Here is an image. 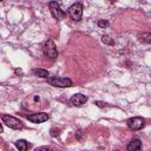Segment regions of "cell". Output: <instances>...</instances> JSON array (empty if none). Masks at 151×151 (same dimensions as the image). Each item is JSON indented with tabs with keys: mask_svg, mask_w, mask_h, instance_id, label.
<instances>
[{
	"mask_svg": "<svg viewBox=\"0 0 151 151\" xmlns=\"http://www.w3.org/2000/svg\"><path fill=\"white\" fill-rule=\"evenodd\" d=\"M50 147L48 146H41V147H38V150H48Z\"/></svg>",
	"mask_w": 151,
	"mask_h": 151,
	"instance_id": "ac0fdd59",
	"label": "cell"
},
{
	"mask_svg": "<svg viewBox=\"0 0 151 151\" xmlns=\"http://www.w3.org/2000/svg\"><path fill=\"white\" fill-rule=\"evenodd\" d=\"M81 136H83V132H81L80 130L76 132V138H77L78 140H81Z\"/></svg>",
	"mask_w": 151,
	"mask_h": 151,
	"instance_id": "9a60e30c",
	"label": "cell"
},
{
	"mask_svg": "<svg viewBox=\"0 0 151 151\" xmlns=\"http://www.w3.org/2000/svg\"><path fill=\"white\" fill-rule=\"evenodd\" d=\"M42 52L50 59H55L58 57V51H57L55 44L52 39H48L42 44Z\"/></svg>",
	"mask_w": 151,
	"mask_h": 151,
	"instance_id": "7a4b0ae2",
	"label": "cell"
},
{
	"mask_svg": "<svg viewBox=\"0 0 151 151\" xmlns=\"http://www.w3.org/2000/svg\"><path fill=\"white\" fill-rule=\"evenodd\" d=\"M33 73L35 76H38L40 78H45V79L50 77V72L47 70H44V68H35V70H33Z\"/></svg>",
	"mask_w": 151,
	"mask_h": 151,
	"instance_id": "8fae6325",
	"label": "cell"
},
{
	"mask_svg": "<svg viewBox=\"0 0 151 151\" xmlns=\"http://www.w3.org/2000/svg\"><path fill=\"white\" fill-rule=\"evenodd\" d=\"M14 73H15L17 76H21V74H22V70H21V68H15V70H14Z\"/></svg>",
	"mask_w": 151,
	"mask_h": 151,
	"instance_id": "2e32d148",
	"label": "cell"
},
{
	"mask_svg": "<svg viewBox=\"0 0 151 151\" xmlns=\"http://www.w3.org/2000/svg\"><path fill=\"white\" fill-rule=\"evenodd\" d=\"M126 124H127V126H129L130 130L137 131V130H140L142 127H144L145 119L142 118V117H132V118H129L126 120Z\"/></svg>",
	"mask_w": 151,
	"mask_h": 151,
	"instance_id": "8992f818",
	"label": "cell"
},
{
	"mask_svg": "<svg viewBox=\"0 0 151 151\" xmlns=\"http://www.w3.org/2000/svg\"><path fill=\"white\" fill-rule=\"evenodd\" d=\"M2 132H4V127H2V125L0 123V133H2Z\"/></svg>",
	"mask_w": 151,
	"mask_h": 151,
	"instance_id": "d6986e66",
	"label": "cell"
},
{
	"mask_svg": "<svg viewBox=\"0 0 151 151\" xmlns=\"http://www.w3.org/2000/svg\"><path fill=\"white\" fill-rule=\"evenodd\" d=\"M0 1H4V0H0Z\"/></svg>",
	"mask_w": 151,
	"mask_h": 151,
	"instance_id": "ffe728a7",
	"label": "cell"
},
{
	"mask_svg": "<svg viewBox=\"0 0 151 151\" xmlns=\"http://www.w3.org/2000/svg\"><path fill=\"white\" fill-rule=\"evenodd\" d=\"M86 101H87V97L85 94H81V93H76L70 99V103L73 106H83Z\"/></svg>",
	"mask_w": 151,
	"mask_h": 151,
	"instance_id": "ba28073f",
	"label": "cell"
},
{
	"mask_svg": "<svg viewBox=\"0 0 151 151\" xmlns=\"http://www.w3.org/2000/svg\"><path fill=\"white\" fill-rule=\"evenodd\" d=\"M97 106H99V107H103V106H106V104L105 103H101V101H96L94 103Z\"/></svg>",
	"mask_w": 151,
	"mask_h": 151,
	"instance_id": "e0dca14e",
	"label": "cell"
},
{
	"mask_svg": "<svg viewBox=\"0 0 151 151\" xmlns=\"http://www.w3.org/2000/svg\"><path fill=\"white\" fill-rule=\"evenodd\" d=\"M14 145H15V147L19 149L20 151H26L28 147H31V144H28L27 140H25V139H18V140L14 143Z\"/></svg>",
	"mask_w": 151,
	"mask_h": 151,
	"instance_id": "30bf717a",
	"label": "cell"
},
{
	"mask_svg": "<svg viewBox=\"0 0 151 151\" xmlns=\"http://www.w3.org/2000/svg\"><path fill=\"white\" fill-rule=\"evenodd\" d=\"M70 18L74 21H80L81 17H83V5L80 2H76L73 5H71L68 7V11H67Z\"/></svg>",
	"mask_w": 151,
	"mask_h": 151,
	"instance_id": "5b68a950",
	"label": "cell"
},
{
	"mask_svg": "<svg viewBox=\"0 0 151 151\" xmlns=\"http://www.w3.org/2000/svg\"><path fill=\"white\" fill-rule=\"evenodd\" d=\"M97 24H98V26H99V27H101V28H104V27H107V26H109V21H107V20H103V19H101V20H98V22H97Z\"/></svg>",
	"mask_w": 151,
	"mask_h": 151,
	"instance_id": "5bb4252c",
	"label": "cell"
},
{
	"mask_svg": "<svg viewBox=\"0 0 151 151\" xmlns=\"http://www.w3.org/2000/svg\"><path fill=\"white\" fill-rule=\"evenodd\" d=\"M47 79V83L54 87H60V88H64V87H70L73 85L72 80L70 78H64V77H48L46 78Z\"/></svg>",
	"mask_w": 151,
	"mask_h": 151,
	"instance_id": "6da1fadb",
	"label": "cell"
},
{
	"mask_svg": "<svg viewBox=\"0 0 151 151\" xmlns=\"http://www.w3.org/2000/svg\"><path fill=\"white\" fill-rule=\"evenodd\" d=\"M2 123L6 126H8L9 129H13V130H21V129H24L22 122L19 120L18 118L13 117V116H9V114L2 116Z\"/></svg>",
	"mask_w": 151,
	"mask_h": 151,
	"instance_id": "3957f363",
	"label": "cell"
},
{
	"mask_svg": "<svg viewBox=\"0 0 151 151\" xmlns=\"http://www.w3.org/2000/svg\"><path fill=\"white\" fill-rule=\"evenodd\" d=\"M142 40L143 41H145L146 44H150L151 42V33H143L142 34Z\"/></svg>",
	"mask_w": 151,
	"mask_h": 151,
	"instance_id": "4fadbf2b",
	"label": "cell"
},
{
	"mask_svg": "<svg viewBox=\"0 0 151 151\" xmlns=\"http://www.w3.org/2000/svg\"><path fill=\"white\" fill-rule=\"evenodd\" d=\"M26 118L34 123V124H41V123H45L46 120H48L50 116L46 113V112H38V113H32V114H27Z\"/></svg>",
	"mask_w": 151,
	"mask_h": 151,
	"instance_id": "52a82bcc",
	"label": "cell"
},
{
	"mask_svg": "<svg viewBox=\"0 0 151 151\" xmlns=\"http://www.w3.org/2000/svg\"><path fill=\"white\" fill-rule=\"evenodd\" d=\"M48 8H50L51 14H52V17H53L54 19H57V20H63V19L66 18V12H64V11L61 9L59 2H57V1H50Z\"/></svg>",
	"mask_w": 151,
	"mask_h": 151,
	"instance_id": "277c9868",
	"label": "cell"
},
{
	"mask_svg": "<svg viewBox=\"0 0 151 151\" xmlns=\"http://www.w3.org/2000/svg\"><path fill=\"white\" fill-rule=\"evenodd\" d=\"M101 41H103L104 44H106V45H111V46L114 45V40H113V38H111V37L107 35V34H104V35L101 37Z\"/></svg>",
	"mask_w": 151,
	"mask_h": 151,
	"instance_id": "7c38bea8",
	"label": "cell"
},
{
	"mask_svg": "<svg viewBox=\"0 0 151 151\" xmlns=\"http://www.w3.org/2000/svg\"><path fill=\"white\" fill-rule=\"evenodd\" d=\"M126 149L129 151H139L142 149V142H140V139H138V138L131 139V142L127 144Z\"/></svg>",
	"mask_w": 151,
	"mask_h": 151,
	"instance_id": "9c48e42d",
	"label": "cell"
}]
</instances>
